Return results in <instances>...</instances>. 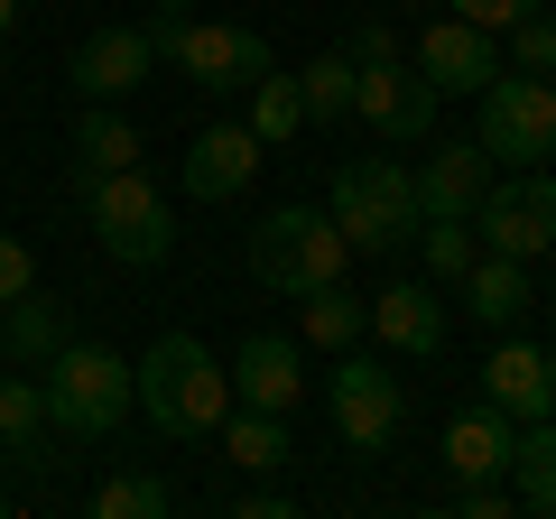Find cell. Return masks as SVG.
Wrapping results in <instances>:
<instances>
[{"label": "cell", "instance_id": "22", "mask_svg": "<svg viewBox=\"0 0 556 519\" xmlns=\"http://www.w3.org/2000/svg\"><path fill=\"white\" fill-rule=\"evenodd\" d=\"M47 390L38 380H0V455H20V464H47Z\"/></svg>", "mask_w": 556, "mask_h": 519}, {"label": "cell", "instance_id": "38", "mask_svg": "<svg viewBox=\"0 0 556 519\" xmlns=\"http://www.w3.org/2000/svg\"><path fill=\"white\" fill-rule=\"evenodd\" d=\"M390 10H427V0H390Z\"/></svg>", "mask_w": 556, "mask_h": 519}, {"label": "cell", "instance_id": "12", "mask_svg": "<svg viewBox=\"0 0 556 519\" xmlns=\"http://www.w3.org/2000/svg\"><path fill=\"white\" fill-rule=\"evenodd\" d=\"M65 75H75L84 102H121V93H139V84L159 75V47H149V28H93Z\"/></svg>", "mask_w": 556, "mask_h": 519}, {"label": "cell", "instance_id": "14", "mask_svg": "<svg viewBox=\"0 0 556 519\" xmlns=\"http://www.w3.org/2000/svg\"><path fill=\"white\" fill-rule=\"evenodd\" d=\"M417 75L437 84V102H445V93H482V84L501 75L492 28H473V20H437L427 38H417Z\"/></svg>", "mask_w": 556, "mask_h": 519}, {"label": "cell", "instance_id": "2", "mask_svg": "<svg viewBox=\"0 0 556 519\" xmlns=\"http://www.w3.org/2000/svg\"><path fill=\"white\" fill-rule=\"evenodd\" d=\"M325 214H334V232H343L353 260H390V251L417 241V177L399 159H343Z\"/></svg>", "mask_w": 556, "mask_h": 519}, {"label": "cell", "instance_id": "7", "mask_svg": "<svg viewBox=\"0 0 556 519\" xmlns=\"http://www.w3.org/2000/svg\"><path fill=\"white\" fill-rule=\"evenodd\" d=\"M473 140L492 167H547L556 159V84L547 75H492L473 93Z\"/></svg>", "mask_w": 556, "mask_h": 519}, {"label": "cell", "instance_id": "5", "mask_svg": "<svg viewBox=\"0 0 556 519\" xmlns=\"http://www.w3.org/2000/svg\"><path fill=\"white\" fill-rule=\"evenodd\" d=\"M251 279L260 288H278V298H306V288H325V279H343V232H334V214H316V204H278V214H260V232H251Z\"/></svg>", "mask_w": 556, "mask_h": 519}, {"label": "cell", "instance_id": "35", "mask_svg": "<svg viewBox=\"0 0 556 519\" xmlns=\"http://www.w3.org/2000/svg\"><path fill=\"white\" fill-rule=\"evenodd\" d=\"M232 510H241V519H288V510H298V501H288V492H241Z\"/></svg>", "mask_w": 556, "mask_h": 519}, {"label": "cell", "instance_id": "9", "mask_svg": "<svg viewBox=\"0 0 556 519\" xmlns=\"http://www.w3.org/2000/svg\"><path fill=\"white\" fill-rule=\"evenodd\" d=\"M325 408H334V436L353 445V455H380V445L399 436V418H408V400H399V380H390V362L353 353V343H343L334 380H325Z\"/></svg>", "mask_w": 556, "mask_h": 519}, {"label": "cell", "instance_id": "29", "mask_svg": "<svg viewBox=\"0 0 556 519\" xmlns=\"http://www.w3.org/2000/svg\"><path fill=\"white\" fill-rule=\"evenodd\" d=\"M510 47H519V75H547L556 84V10H529V20L510 28Z\"/></svg>", "mask_w": 556, "mask_h": 519}, {"label": "cell", "instance_id": "24", "mask_svg": "<svg viewBox=\"0 0 556 519\" xmlns=\"http://www.w3.org/2000/svg\"><path fill=\"white\" fill-rule=\"evenodd\" d=\"M223 445H232L241 473H278V464H288V418H269V408H232V418H223Z\"/></svg>", "mask_w": 556, "mask_h": 519}, {"label": "cell", "instance_id": "17", "mask_svg": "<svg viewBox=\"0 0 556 519\" xmlns=\"http://www.w3.org/2000/svg\"><path fill=\"white\" fill-rule=\"evenodd\" d=\"M482 186H492V159H482V140H445L437 159L417 167V223H427V214H464V223H473Z\"/></svg>", "mask_w": 556, "mask_h": 519}, {"label": "cell", "instance_id": "18", "mask_svg": "<svg viewBox=\"0 0 556 519\" xmlns=\"http://www.w3.org/2000/svg\"><path fill=\"white\" fill-rule=\"evenodd\" d=\"M455 288H464V316L492 325V334H510L529 316V260H510V251H473V269Z\"/></svg>", "mask_w": 556, "mask_h": 519}, {"label": "cell", "instance_id": "27", "mask_svg": "<svg viewBox=\"0 0 556 519\" xmlns=\"http://www.w3.org/2000/svg\"><path fill=\"white\" fill-rule=\"evenodd\" d=\"M353 75H362L353 56H316V65H306V75H298L306 121H343V112H353Z\"/></svg>", "mask_w": 556, "mask_h": 519}, {"label": "cell", "instance_id": "23", "mask_svg": "<svg viewBox=\"0 0 556 519\" xmlns=\"http://www.w3.org/2000/svg\"><path fill=\"white\" fill-rule=\"evenodd\" d=\"M298 130H306V93H298V75H278V65H269V75L251 84V140L278 149V140H298Z\"/></svg>", "mask_w": 556, "mask_h": 519}, {"label": "cell", "instance_id": "19", "mask_svg": "<svg viewBox=\"0 0 556 519\" xmlns=\"http://www.w3.org/2000/svg\"><path fill=\"white\" fill-rule=\"evenodd\" d=\"M445 464H455V482H510V418H501L492 400L455 408V427H445Z\"/></svg>", "mask_w": 556, "mask_h": 519}, {"label": "cell", "instance_id": "25", "mask_svg": "<svg viewBox=\"0 0 556 519\" xmlns=\"http://www.w3.org/2000/svg\"><path fill=\"white\" fill-rule=\"evenodd\" d=\"M75 159H84V167H139V130L112 112V102H84V121H75Z\"/></svg>", "mask_w": 556, "mask_h": 519}, {"label": "cell", "instance_id": "37", "mask_svg": "<svg viewBox=\"0 0 556 519\" xmlns=\"http://www.w3.org/2000/svg\"><path fill=\"white\" fill-rule=\"evenodd\" d=\"M139 10H195V0H139Z\"/></svg>", "mask_w": 556, "mask_h": 519}, {"label": "cell", "instance_id": "33", "mask_svg": "<svg viewBox=\"0 0 556 519\" xmlns=\"http://www.w3.org/2000/svg\"><path fill=\"white\" fill-rule=\"evenodd\" d=\"M343 56H353V65H390V56H399L390 20H362V28H353V47H343Z\"/></svg>", "mask_w": 556, "mask_h": 519}, {"label": "cell", "instance_id": "28", "mask_svg": "<svg viewBox=\"0 0 556 519\" xmlns=\"http://www.w3.org/2000/svg\"><path fill=\"white\" fill-rule=\"evenodd\" d=\"M417 251H427L437 279H464V269H473V232H464V214H427V223H417Z\"/></svg>", "mask_w": 556, "mask_h": 519}, {"label": "cell", "instance_id": "1", "mask_svg": "<svg viewBox=\"0 0 556 519\" xmlns=\"http://www.w3.org/2000/svg\"><path fill=\"white\" fill-rule=\"evenodd\" d=\"M130 390H139V408H149L159 436H214V427L232 418V371H223L195 334H159L130 362Z\"/></svg>", "mask_w": 556, "mask_h": 519}, {"label": "cell", "instance_id": "20", "mask_svg": "<svg viewBox=\"0 0 556 519\" xmlns=\"http://www.w3.org/2000/svg\"><path fill=\"white\" fill-rule=\"evenodd\" d=\"M0 343H10V353L20 362H47V353H65V298H47V288H20V298L0 306Z\"/></svg>", "mask_w": 556, "mask_h": 519}, {"label": "cell", "instance_id": "39", "mask_svg": "<svg viewBox=\"0 0 556 519\" xmlns=\"http://www.w3.org/2000/svg\"><path fill=\"white\" fill-rule=\"evenodd\" d=\"M0 510H10V492H0Z\"/></svg>", "mask_w": 556, "mask_h": 519}, {"label": "cell", "instance_id": "32", "mask_svg": "<svg viewBox=\"0 0 556 519\" xmlns=\"http://www.w3.org/2000/svg\"><path fill=\"white\" fill-rule=\"evenodd\" d=\"M455 10H464L473 28H519L529 10H547V0H455Z\"/></svg>", "mask_w": 556, "mask_h": 519}, {"label": "cell", "instance_id": "4", "mask_svg": "<svg viewBox=\"0 0 556 519\" xmlns=\"http://www.w3.org/2000/svg\"><path fill=\"white\" fill-rule=\"evenodd\" d=\"M38 371H47V380H38V390H47V427H56V436H75V445L112 436V427L139 408L130 362L102 353V343H65V353H47Z\"/></svg>", "mask_w": 556, "mask_h": 519}, {"label": "cell", "instance_id": "36", "mask_svg": "<svg viewBox=\"0 0 556 519\" xmlns=\"http://www.w3.org/2000/svg\"><path fill=\"white\" fill-rule=\"evenodd\" d=\"M10 28H20V0H0V38H10Z\"/></svg>", "mask_w": 556, "mask_h": 519}, {"label": "cell", "instance_id": "34", "mask_svg": "<svg viewBox=\"0 0 556 519\" xmlns=\"http://www.w3.org/2000/svg\"><path fill=\"white\" fill-rule=\"evenodd\" d=\"M510 492H519V510H538V519H556V473H519Z\"/></svg>", "mask_w": 556, "mask_h": 519}, {"label": "cell", "instance_id": "26", "mask_svg": "<svg viewBox=\"0 0 556 519\" xmlns=\"http://www.w3.org/2000/svg\"><path fill=\"white\" fill-rule=\"evenodd\" d=\"M167 510H177V492L159 473H112L93 492V519H167Z\"/></svg>", "mask_w": 556, "mask_h": 519}, {"label": "cell", "instance_id": "11", "mask_svg": "<svg viewBox=\"0 0 556 519\" xmlns=\"http://www.w3.org/2000/svg\"><path fill=\"white\" fill-rule=\"evenodd\" d=\"M353 112L371 121L380 140H427V130H437V84L417 75V65H362L353 75Z\"/></svg>", "mask_w": 556, "mask_h": 519}, {"label": "cell", "instance_id": "31", "mask_svg": "<svg viewBox=\"0 0 556 519\" xmlns=\"http://www.w3.org/2000/svg\"><path fill=\"white\" fill-rule=\"evenodd\" d=\"M455 510H464V519H501V510H519V492H510V482H464Z\"/></svg>", "mask_w": 556, "mask_h": 519}, {"label": "cell", "instance_id": "13", "mask_svg": "<svg viewBox=\"0 0 556 519\" xmlns=\"http://www.w3.org/2000/svg\"><path fill=\"white\" fill-rule=\"evenodd\" d=\"M186 195L195 204H232L241 186L260 177V140H251V121H214V130H195V149H186Z\"/></svg>", "mask_w": 556, "mask_h": 519}, {"label": "cell", "instance_id": "40", "mask_svg": "<svg viewBox=\"0 0 556 519\" xmlns=\"http://www.w3.org/2000/svg\"><path fill=\"white\" fill-rule=\"evenodd\" d=\"M547 10H556V0H547Z\"/></svg>", "mask_w": 556, "mask_h": 519}, {"label": "cell", "instance_id": "21", "mask_svg": "<svg viewBox=\"0 0 556 519\" xmlns=\"http://www.w3.org/2000/svg\"><path fill=\"white\" fill-rule=\"evenodd\" d=\"M362 334H371V298H353L343 279L306 288V343H316V353H343V343H362Z\"/></svg>", "mask_w": 556, "mask_h": 519}, {"label": "cell", "instance_id": "16", "mask_svg": "<svg viewBox=\"0 0 556 519\" xmlns=\"http://www.w3.org/2000/svg\"><path fill=\"white\" fill-rule=\"evenodd\" d=\"M371 334L390 343V353H408V362H427V353H445V298L427 279H390L371 298Z\"/></svg>", "mask_w": 556, "mask_h": 519}, {"label": "cell", "instance_id": "10", "mask_svg": "<svg viewBox=\"0 0 556 519\" xmlns=\"http://www.w3.org/2000/svg\"><path fill=\"white\" fill-rule=\"evenodd\" d=\"M223 371H232L241 408H269V418H298L306 408V343L298 334H241V353Z\"/></svg>", "mask_w": 556, "mask_h": 519}, {"label": "cell", "instance_id": "8", "mask_svg": "<svg viewBox=\"0 0 556 519\" xmlns=\"http://www.w3.org/2000/svg\"><path fill=\"white\" fill-rule=\"evenodd\" d=\"M473 241H482V251H510V260H547L556 251V177H547V167H510V177H492L482 204H473Z\"/></svg>", "mask_w": 556, "mask_h": 519}, {"label": "cell", "instance_id": "15", "mask_svg": "<svg viewBox=\"0 0 556 519\" xmlns=\"http://www.w3.org/2000/svg\"><path fill=\"white\" fill-rule=\"evenodd\" d=\"M482 400L501 408V418H556V353H538V343H501L492 362H482Z\"/></svg>", "mask_w": 556, "mask_h": 519}, {"label": "cell", "instance_id": "3", "mask_svg": "<svg viewBox=\"0 0 556 519\" xmlns=\"http://www.w3.org/2000/svg\"><path fill=\"white\" fill-rule=\"evenodd\" d=\"M149 47H159L167 65H177L195 93H251L260 75H269V38L241 20H186V10H149Z\"/></svg>", "mask_w": 556, "mask_h": 519}, {"label": "cell", "instance_id": "30", "mask_svg": "<svg viewBox=\"0 0 556 519\" xmlns=\"http://www.w3.org/2000/svg\"><path fill=\"white\" fill-rule=\"evenodd\" d=\"M20 288H38V260H28V241H20V232H0V306L20 298Z\"/></svg>", "mask_w": 556, "mask_h": 519}, {"label": "cell", "instance_id": "6", "mask_svg": "<svg viewBox=\"0 0 556 519\" xmlns=\"http://www.w3.org/2000/svg\"><path fill=\"white\" fill-rule=\"evenodd\" d=\"M84 214H93V241L130 269H159L177 251V223H167V195L139 167H84Z\"/></svg>", "mask_w": 556, "mask_h": 519}]
</instances>
